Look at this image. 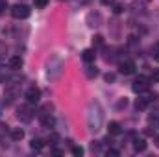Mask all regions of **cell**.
<instances>
[{
	"mask_svg": "<svg viewBox=\"0 0 159 157\" xmlns=\"http://www.w3.org/2000/svg\"><path fill=\"white\" fill-rule=\"evenodd\" d=\"M148 87H150V78H146V76H139V78L133 81V85H131V89L135 91V92H146L148 91Z\"/></svg>",
	"mask_w": 159,
	"mask_h": 157,
	"instance_id": "obj_3",
	"label": "cell"
},
{
	"mask_svg": "<svg viewBox=\"0 0 159 157\" xmlns=\"http://www.w3.org/2000/svg\"><path fill=\"white\" fill-rule=\"evenodd\" d=\"M126 105H128V100H126V98H122L119 104H117V107H119V109H120V107H126Z\"/></svg>",
	"mask_w": 159,
	"mask_h": 157,
	"instance_id": "obj_25",
	"label": "cell"
},
{
	"mask_svg": "<svg viewBox=\"0 0 159 157\" xmlns=\"http://www.w3.org/2000/svg\"><path fill=\"white\" fill-rule=\"evenodd\" d=\"M133 150H135V152H144V150H146V141L137 139V141L133 142Z\"/></svg>",
	"mask_w": 159,
	"mask_h": 157,
	"instance_id": "obj_14",
	"label": "cell"
},
{
	"mask_svg": "<svg viewBox=\"0 0 159 157\" xmlns=\"http://www.w3.org/2000/svg\"><path fill=\"white\" fill-rule=\"evenodd\" d=\"M107 131H109V135H119L120 133V124L119 122H109V126H107Z\"/></svg>",
	"mask_w": 159,
	"mask_h": 157,
	"instance_id": "obj_13",
	"label": "cell"
},
{
	"mask_svg": "<svg viewBox=\"0 0 159 157\" xmlns=\"http://www.w3.org/2000/svg\"><path fill=\"white\" fill-rule=\"evenodd\" d=\"M17 118H19L20 122H30V120L34 118V109H32L30 105H20V107L17 109Z\"/></svg>",
	"mask_w": 159,
	"mask_h": 157,
	"instance_id": "obj_4",
	"label": "cell"
},
{
	"mask_svg": "<svg viewBox=\"0 0 159 157\" xmlns=\"http://www.w3.org/2000/svg\"><path fill=\"white\" fill-rule=\"evenodd\" d=\"M150 81H159V70H154V72H152V78H150Z\"/></svg>",
	"mask_w": 159,
	"mask_h": 157,
	"instance_id": "obj_23",
	"label": "cell"
},
{
	"mask_svg": "<svg viewBox=\"0 0 159 157\" xmlns=\"http://www.w3.org/2000/svg\"><path fill=\"white\" fill-rule=\"evenodd\" d=\"M34 4H35V7H39V9H43V7H46L48 0H34Z\"/></svg>",
	"mask_w": 159,
	"mask_h": 157,
	"instance_id": "obj_20",
	"label": "cell"
},
{
	"mask_svg": "<svg viewBox=\"0 0 159 157\" xmlns=\"http://www.w3.org/2000/svg\"><path fill=\"white\" fill-rule=\"evenodd\" d=\"M87 122H89V129L91 131H98L102 128V122H104V111L100 107L98 102H93L89 105V117H87Z\"/></svg>",
	"mask_w": 159,
	"mask_h": 157,
	"instance_id": "obj_1",
	"label": "cell"
},
{
	"mask_svg": "<svg viewBox=\"0 0 159 157\" xmlns=\"http://www.w3.org/2000/svg\"><path fill=\"white\" fill-rule=\"evenodd\" d=\"M41 122H43V128H48V129L56 126V118L52 117L50 113H48V115H44V117H41Z\"/></svg>",
	"mask_w": 159,
	"mask_h": 157,
	"instance_id": "obj_10",
	"label": "cell"
},
{
	"mask_svg": "<svg viewBox=\"0 0 159 157\" xmlns=\"http://www.w3.org/2000/svg\"><path fill=\"white\" fill-rule=\"evenodd\" d=\"M54 155H63V152H61V150H57V148H56V150H54Z\"/></svg>",
	"mask_w": 159,
	"mask_h": 157,
	"instance_id": "obj_28",
	"label": "cell"
},
{
	"mask_svg": "<svg viewBox=\"0 0 159 157\" xmlns=\"http://www.w3.org/2000/svg\"><path fill=\"white\" fill-rule=\"evenodd\" d=\"M107 155H113V157H117V155H119V152H117V150H107Z\"/></svg>",
	"mask_w": 159,
	"mask_h": 157,
	"instance_id": "obj_27",
	"label": "cell"
},
{
	"mask_svg": "<svg viewBox=\"0 0 159 157\" xmlns=\"http://www.w3.org/2000/svg\"><path fill=\"white\" fill-rule=\"evenodd\" d=\"M85 74H87V78H94V76H98V70H96V67H87Z\"/></svg>",
	"mask_w": 159,
	"mask_h": 157,
	"instance_id": "obj_16",
	"label": "cell"
},
{
	"mask_svg": "<svg viewBox=\"0 0 159 157\" xmlns=\"http://www.w3.org/2000/svg\"><path fill=\"white\" fill-rule=\"evenodd\" d=\"M150 100H152V96H143V98H137V102H135V107L143 111V109H146V107H148Z\"/></svg>",
	"mask_w": 159,
	"mask_h": 157,
	"instance_id": "obj_9",
	"label": "cell"
},
{
	"mask_svg": "<svg viewBox=\"0 0 159 157\" xmlns=\"http://www.w3.org/2000/svg\"><path fill=\"white\" fill-rule=\"evenodd\" d=\"M104 79H106L107 83H109V81H115V74H111V72H109V74H106V76H104Z\"/></svg>",
	"mask_w": 159,
	"mask_h": 157,
	"instance_id": "obj_24",
	"label": "cell"
},
{
	"mask_svg": "<svg viewBox=\"0 0 159 157\" xmlns=\"http://www.w3.org/2000/svg\"><path fill=\"white\" fill-rule=\"evenodd\" d=\"M122 11H124V7H122L120 4H115V6H113V13H117V15H119V13H122Z\"/></svg>",
	"mask_w": 159,
	"mask_h": 157,
	"instance_id": "obj_21",
	"label": "cell"
},
{
	"mask_svg": "<svg viewBox=\"0 0 159 157\" xmlns=\"http://www.w3.org/2000/svg\"><path fill=\"white\" fill-rule=\"evenodd\" d=\"M72 155L81 157L83 155V148H81V146H72Z\"/></svg>",
	"mask_w": 159,
	"mask_h": 157,
	"instance_id": "obj_19",
	"label": "cell"
},
{
	"mask_svg": "<svg viewBox=\"0 0 159 157\" xmlns=\"http://www.w3.org/2000/svg\"><path fill=\"white\" fill-rule=\"evenodd\" d=\"M102 2H104V4H111L113 0H102Z\"/></svg>",
	"mask_w": 159,
	"mask_h": 157,
	"instance_id": "obj_29",
	"label": "cell"
},
{
	"mask_svg": "<svg viewBox=\"0 0 159 157\" xmlns=\"http://www.w3.org/2000/svg\"><path fill=\"white\" fill-rule=\"evenodd\" d=\"M94 57H96V54H94V50H93V48H87V50H83V52H81V59H83L85 63H93V61H94Z\"/></svg>",
	"mask_w": 159,
	"mask_h": 157,
	"instance_id": "obj_7",
	"label": "cell"
},
{
	"mask_svg": "<svg viewBox=\"0 0 159 157\" xmlns=\"http://www.w3.org/2000/svg\"><path fill=\"white\" fill-rule=\"evenodd\" d=\"M7 74H6V69H0V81H6Z\"/></svg>",
	"mask_w": 159,
	"mask_h": 157,
	"instance_id": "obj_22",
	"label": "cell"
},
{
	"mask_svg": "<svg viewBox=\"0 0 159 157\" xmlns=\"http://www.w3.org/2000/svg\"><path fill=\"white\" fill-rule=\"evenodd\" d=\"M93 46H104V37L102 35H94L93 37Z\"/></svg>",
	"mask_w": 159,
	"mask_h": 157,
	"instance_id": "obj_17",
	"label": "cell"
},
{
	"mask_svg": "<svg viewBox=\"0 0 159 157\" xmlns=\"http://www.w3.org/2000/svg\"><path fill=\"white\" fill-rule=\"evenodd\" d=\"M6 128H7V126H6V124H2V122H0V135H4V133H6Z\"/></svg>",
	"mask_w": 159,
	"mask_h": 157,
	"instance_id": "obj_26",
	"label": "cell"
},
{
	"mask_svg": "<svg viewBox=\"0 0 159 157\" xmlns=\"http://www.w3.org/2000/svg\"><path fill=\"white\" fill-rule=\"evenodd\" d=\"M148 122H150V126H154V128L159 129V109L148 115Z\"/></svg>",
	"mask_w": 159,
	"mask_h": 157,
	"instance_id": "obj_12",
	"label": "cell"
},
{
	"mask_svg": "<svg viewBox=\"0 0 159 157\" xmlns=\"http://www.w3.org/2000/svg\"><path fill=\"white\" fill-rule=\"evenodd\" d=\"M11 15L15 19H28L30 17V7L26 4H15L11 7Z\"/></svg>",
	"mask_w": 159,
	"mask_h": 157,
	"instance_id": "obj_2",
	"label": "cell"
},
{
	"mask_svg": "<svg viewBox=\"0 0 159 157\" xmlns=\"http://www.w3.org/2000/svg\"><path fill=\"white\" fill-rule=\"evenodd\" d=\"M30 146H32V150H37V152H39V150L44 148V141H43V139H34V141L30 142Z\"/></svg>",
	"mask_w": 159,
	"mask_h": 157,
	"instance_id": "obj_15",
	"label": "cell"
},
{
	"mask_svg": "<svg viewBox=\"0 0 159 157\" xmlns=\"http://www.w3.org/2000/svg\"><path fill=\"white\" fill-rule=\"evenodd\" d=\"M9 135H11L13 141H22V139H24V129H20V128H13V129L9 131Z\"/></svg>",
	"mask_w": 159,
	"mask_h": 157,
	"instance_id": "obj_11",
	"label": "cell"
},
{
	"mask_svg": "<svg viewBox=\"0 0 159 157\" xmlns=\"http://www.w3.org/2000/svg\"><path fill=\"white\" fill-rule=\"evenodd\" d=\"M26 100H28V104H37L41 100V89L39 87H30L26 91Z\"/></svg>",
	"mask_w": 159,
	"mask_h": 157,
	"instance_id": "obj_5",
	"label": "cell"
},
{
	"mask_svg": "<svg viewBox=\"0 0 159 157\" xmlns=\"http://www.w3.org/2000/svg\"><path fill=\"white\" fill-rule=\"evenodd\" d=\"M9 69L11 70H19L20 67H22V57H19V56H13V57H9Z\"/></svg>",
	"mask_w": 159,
	"mask_h": 157,
	"instance_id": "obj_8",
	"label": "cell"
},
{
	"mask_svg": "<svg viewBox=\"0 0 159 157\" xmlns=\"http://www.w3.org/2000/svg\"><path fill=\"white\" fill-rule=\"evenodd\" d=\"M152 57H154L156 61H159V43H156V44L152 46Z\"/></svg>",
	"mask_w": 159,
	"mask_h": 157,
	"instance_id": "obj_18",
	"label": "cell"
},
{
	"mask_svg": "<svg viewBox=\"0 0 159 157\" xmlns=\"http://www.w3.org/2000/svg\"><path fill=\"white\" fill-rule=\"evenodd\" d=\"M133 70H135V63L133 61H124V63H120V67H119V72L124 74V76L133 74Z\"/></svg>",
	"mask_w": 159,
	"mask_h": 157,
	"instance_id": "obj_6",
	"label": "cell"
}]
</instances>
